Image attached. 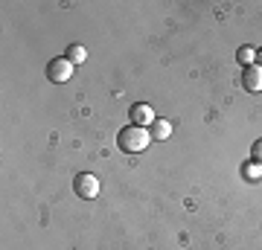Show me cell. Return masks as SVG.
I'll return each mask as SVG.
<instances>
[{
    "label": "cell",
    "mask_w": 262,
    "mask_h": 250,
    "mask_svg": "<svg viewBox=\"0 0 262 250\" xmlns=\"http://www.w3.org/2000/svg\"><path fill=\"white\" fill-rule=\"evenodd\" d=\"M151 143V131L149 128H140V125H128V128L120 131V137H117V146L125 151V154H140L146 151Z\"/></svg>",
    "instance_id": "6da1fadb"
},
{
    "label": "cell",
    "mask_w": 262,
    "mask_h": 250,
    "mask_svg": "<svg viewBox=\"0 0 262 250\" xmlns=\"http://www.w3.org/2000/svg\"><path fill=\"white\" fill-rule=\"evenodd\" d=\"M73 61L70 58H53L47 64V79L50 82H67L70 76H73Z\"/></svg>",
    "instance_id": "7a4b0ae2"
},
{
    "label": "cell",
    "mask_w": 262,
    "mask_h": 250,
    "mask_svg": "<svg viewBox=\"0 0 262 250\" xmlns=\"http://www.w3.org/2000/svg\"><path fill=\"white\" fill-rule=\"evenodd\" d=\"M73 189H76L79 198H96V195H99V177L91 175V172H84V175L76 177Z\"/></svg>",
    "instance_id": "3957f363"
},
{
    "label": "cell",
    "mask_w": 262,
    "mask_h": 250,
    "mask_svg": "<svg viewBox=\"0 0 262 250\" xmlns=\"http://www.w3.org/2000/svg\"><path fill=\"white\" fill-rule=\"evenodd\" d=\"M131 122L140 125V128H151V125L158 122V117H155V111H151V105L137 102L134 108H131Z\"/></svg>",
    "instance_id": "277c9868"
},
{
    "label": "cell",
    "mask_w": 262,
    "mask_h": 250,
    "mask_svg": "<svg viewBox=\"0 0 262 250\" xmlns=\"http://www.w3.org/2000/svg\"><path fill=\"white\" fill-rule=\"evenodd\" d=\"M242 84H245V90L259 93V90H262V67H259V64L245 67V73H242Z\"/></svg>",
    "instance_id": "5b68a950"
},
{
    "label": "cell",
    "mask_w": 262,
    "mask_h": 250,
    "mask_svg": "<svg viewBox=\"0 0 262 250\" xmlns=\"http://www.w3.org/2000/svg\"><path fill=\"white\" fill-rule=\"evenodd\" d=\"M149 131H151V140H169V134H172V125H169L166 120H158Z\"/></svg>",
    "instance_id": "8992f818"
},
{
    "label": "cell",
    "mask_w": 262,
    "mask_h": 250,
    "mask_svg": "<svg viewBox=\"0 0 262 250\" xmlns=\"http://www.w3.org/2000/svg\"><path fill=\"white\" fill-rule=\"evenodd\" d=\"M67 58H70V61H73V64H84V61H88V50H84V47H70V50H67Z\"/></svg>",
    "instance_id": "52a82bcc"
},
{
    "label": "cell",
    "mask_w": 262,
    "mask_h": 250,
    "mask_svg": "<svg viewBox=\"0 0 262 250\" xmlns=\"http://www.w3.org/2000/svg\"><path fill=\"white\" fill-rule=\"evenodd\" d=\"M236 58H239V64H248V67H251L253 58H256V50H253V47H242V50L236 53Z\"/></svg>",
    "instance_id": "ba28073f"
},
{
    "label": "cell",
    "mask_w": 262,
    "mask_h": 250,
    "mask_svg": "<svg viewBox=\"0 0 262 250\" xmlns=\"http://www.w3.org/2000/svg\"><path fill=\"white\" fill-rule=\"evenodd\" d=\"M251 160L262 169V140H256V143H253V148H251Z\"/></svg>",
    "instance_id": "9c48e42d"
},
{
    "label": "cell",
    "mask_w": 262,
    "mask_h": 250,
    "mask_svg": "<svg viewBox=\"0 0 262 250\" xmlns=\"http://www.w3.org/2000/svg\"><path fill=\"white\" fill-rule=\"evenodd\" d=\"M259 172H262V169L256 166L253 160H251V166H245V175H248V177H256V175H259Z\"/></svg>",
    "instance_id": "30bf717a"
},
{
    "label": "cell",
    "mask_w": 262,
    "mask_h": 250,
    "mask_svg": "<svg viewBox=\"0 0 262 250\" xmlns=\"http://www.w3.org/2000/svg\"><path fill=\"white\" fill-rule=\"evenodd\" d=\"M256 58H259V67H262V50H259V53H256Z\"/></svg>",
    "instance_id": "8fae6325"
}]
</instances>
